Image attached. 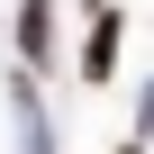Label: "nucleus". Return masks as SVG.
<instances>
[{
	"label": "nucleus",
	"mask_w": 154,
	"mask_h": 154,
	"mask_svg": "<svg viewBox=\"0 0 154 154\" xmlns=\"http://www.w3.org/2000/svg\"><path fill=\"white\" fill-rule=\"evenodd\" d=\"M109 63H118V9L91 27V45H82V72H91V82H109Z\"/></svg>",
	"instance_id": "1"
}]
</instances>
